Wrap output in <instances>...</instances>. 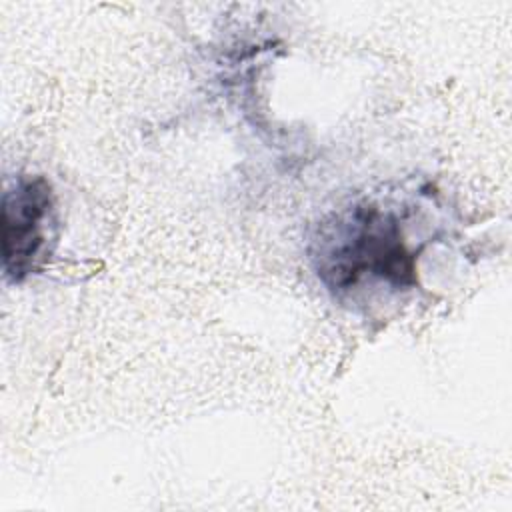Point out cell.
<instances>
[{
    "label": "cell",
    "instance_id": "1",
    "mask_svg": "<svg viewBox=\"0 0 512 512\" xmlns=\"http://www.w3.org/2000/svg\"><path fill=\"white\" fill-rule=\"evenodd\" d=\"M314 260L320 280L338 294L378 284L408 290L416 284V254L400 220L376 204H358L324 224Z\"/></svg>",
    "mask_w": 512,
    "mask_h": 512
},
{
    "label": "cell",
    "instance_id": "2",
    "mask_svg": "<svg viewBox=\"0 0 512 512\" xmlns=\"http://www.w3.org/2000/svg\"><path fill=\"white\" fill-rule=\"evenodd\" d=\"M56 202L44 176H20L2 198L4 272L14 282L38 272L56 238Z\"/></svg>",
    "mask_w": 512,
    "mask_h": 512
}]
</instances>
